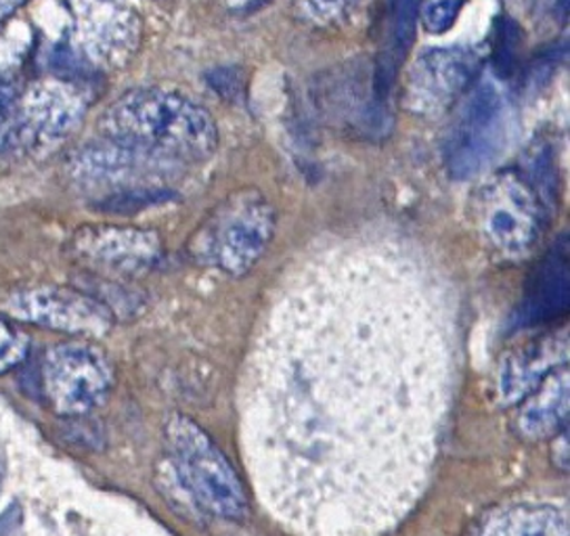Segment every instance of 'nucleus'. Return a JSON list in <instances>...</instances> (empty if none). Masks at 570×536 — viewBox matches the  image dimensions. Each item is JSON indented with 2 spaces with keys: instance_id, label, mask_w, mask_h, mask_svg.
Instances as JSON below:
<instances>
[{
  "instance_id": "nucleus-1",
  "label": "nucleus",
  "mask_w": 570,
  "mask_h": 536,
  "mask_svg": "<svg viewBox=\"0 0 570 536\" xmlns=\"http://www.w3.org/2000/svg\"><path fill=\"white\" fill-rule=\"evenodd\" d=\"M445 289L411 251L340 244L268 308L242 390L258 499L298 535H380L422 499L455 386Z\"/></svg>"
},
{
  "instance_id": "nucleus-2",
  "label": "nucleus",
  "mask_w": 570,
  "mask_h": 536,
  "mask_svg": "<svg viewBox=\"0 0 570 536\" xmlns=\"http://www.w3.org/2000/svg\"><path fill=\"white\" fill-rule=\"evenodd\" d=\"M101 130L106 139L177 163L208 160L218 145L213 116L175 90H128L107 108Z\"/></svg>"
},
{
  "instance_id": "nucleus-3",
  "label": "nucleus",
  "mask_w": 570,
  "mask_h": 536,
  "mask_svg": "<svg viewBox=\"0 0 570 536\" xmlns=\"http://www.w3.org/2000/svg\"><path fill=\"white\" fill-rule=\"evenodd\" d=\"M70 40L53 57L55 73L87 82L125 68L141 44L139 13L126 0H68Z\"/></svg>"
},
{
  "instance_id": "nucleus-4",
  "label": "nucleus",
  "mask_w": 570,
  "mask_h": 536,
  "mask_svg": "<svg viewBox=\"0 0 570 536\" xmlns=\"http://www.w3.org/2000/svg\"><path fill=\"white\" fill-rule=\"evenodd\" d=\"M166 443L178 483L199 507L216 518L237 522L248 516V497L235 469L210 436L189 417L175 415L166 424Z\"/></svg>"
},
{
  "instance_id": "nucleus-5",
  "label": "nucleus",
  "mask_w": 570,
  "mask_h": 536,
  "mask_svg": "<svg viewBox=\"0 0 570 536\" xmlns=\"http://www.w3.org/2000/svg\"><path fill=\"white\" fill-rule=\"evenodd\" d=\"M275 232L273 206L258 191H239L223 201L196 232L197 260L227 275H244L268 248Z\"/></svg>"
},
{
  "instance_id": "nucleus-6",
  "label": "nucleus",
  "mask_w": 570,
  "mask_h": 536,
  "mask_svg": "<svg viewBox=\"0 0 570 536\" xmlns=\"http://www.w3.org/2000/svg\"><path fill=\"white\" fill-rule=\"evenodd\" d=\"M514 113L508 95L493 80L470 92L446 137L445 161L451 177L474 179L501 158L512 139Z\"/></svg>"
},
{
  "instance_id": "nucleus-7",
  "label": "nucleus",
  "mask_w": 570,
  "mask_h": 536,
  "mask_svg": "<svg viewBox=\"0 0 570 536\" xmlns=\"http://www.w3.org/2000/svg\"><path fill=\"white\" fill-rule=\"evenodd\" d=\"M89 92L82 80L53 73L19 90L18 111L9 149L40 153L66 141L89 109Z\"/></svg>"
},
{
  "instance_id": "nucleus-8",
  "label": "nucleus",
  "mask_w": 570,
  "mask_h": 536,
  "mask_svg": "<svg viewBox=\"0 0 570 536\" xmlns=\"http://www.w3.org/2000/svg\"><path fill=\"white\" fill-rule=\"evenodd\" d=\"M40 386L57 415L82 417L106 403L114 386V367L92 341H59L45 353Z\"/></svg>"
},
{
  "instance_id": "nucleus-9",
  "label": "nucleus",
  "mask_w": 570,
  "mask_h": 536,
  "mask_svg": "<svg viewBox=\"0 0 570 536\" xmlns=\"http://www.w3.org/2000/svg\"><path fill=\"white\" fill-rule=\"evenodd\" d=\"M474 220L487 244L503 254H522L537 241L543 201L520 172H501L474 197Z\"/></svg>"
},
{
  "instance_id": "nucleus-10",
  "label": "nucleus",
  "mask_w": 570,
  "mask_h": 536,
  "mask_svg": "<svg viewBox=\"0 0 570 536\" xmlns=\"http://www.w3.org/2000/svg\"><path fill=\"white\" fill-rule=\"evenodd\" d=\"M0 312L70 336H104L111 327V310L95 296L59 286H23L0 294Z\"/></svg>"
},
{
  "instance_id": "nucleus-11",
  "label": "nucleus",
  "mask_w": 570,
  "mask_h": 536,
  "mask_svg": "<svg viewBox=\"0 0 570 536\" xmlns=\"http://www.w3.org/2000/svg\"><path fill=\"white\" fill-rule=\"evenodd\" d=\"M177 161L166 160L156 153L142 151L130 145L104 139L99 143L80 147L70 160L71 179L85 189H109V197L125 196L132 191L160 189L149 185L151 179L168 177Z\"/></svg>"
},
{
  "instance_id": "nucleus-12",
  "label": "nucleus",
  "mask_w": 570,
  "mask_h": 536,
  "mask_svg": "<svg viewBox=\"0 0 570 536\" xmlns=\"http://www.w3.org/2000/svg\"><path fill=\"white\" fill-rule=\"evenodd\" d=\"M68 251L78 265L92 272L135 277L158 262L161 246L156 232L99 225L73 232Z\"/></svg>"
},
{
  "instance_id": "nucleus-13",
  "label": "nucleus",
  "mask_w": 570,
  "mask_h": 536,
  "mask_svg": "<svg viewBox=\"0 0 570 536\" xmlns=\"http://www.w3.org/2000/svg\"><path fill=\"white\" fill-rule=\"evenodd\" d=\"M479 73V54L463 47L426 49L411 66L405 101L415 113H441Z\"/></svg>"
},
{
  "instance_id": "nucleus-14",
  "label": "nucleus",
  "mask_w": 570,
  "mask_h": 536,
  "mask_svg": "<svg viewBox=\"0 0 570 536\" xmlns=\"http://www.w3.org/2000/svg\"><path fill=\"white\" fill-rule=\"evenodd\" d=\"M569 365L567 331L548 334L510 353L501 363L498 377L499 400L503 407L520 405L546 377Z\"/></svg>"
},
{
  "instance_id": "nucleus-15",
  "label": "nucleus",
  "mask_w": 570,
  "mask_h": 536,
  "mask_svg": "<svg viewBox=\"0 0 570 536\" xmlns=\"http://www.w3.org/2000/svg\"><path fill=\"white\" fill-rule=\"evenodd\" d=\"M569 241L562 235L534 268L520 306V325H537L564 317L569 310Z\"/></svg>"
},
{
  "instance_id": "nucleus-16",
  "label": "nucleus",
  "mask_w": 570,
  "mask_h": 536,
  "mask_svg": "<svg viewBox=\"0 0 570 536\" xmlns=\"http://www.w3.org/2000/svg\"><path fill=\"white\" fill-rule=\"evenodd\" d=\"M518 434L527 440L556 438L569 417V365H562L546 377L533 393L520 403Z\"/></svg>"
},
{
  "instance_id": "nucleus-17",
  "label": "nucleus",
  "mask_w": 570,
  "mask_h": 536,
  "mask_svg": "<svg viewBox=\"0 0 570 536\" xmlns=\"http://www.w3.org/2000/svg\"><path fill=\"white\" fill-rule=\"evenodd\" d=\"M479 535H569V514L556 503H512L489 512L474 528Z\"/></svg>"
},
{
  "instance_id": "nucleus-18",
  "label": "nucleus",
  "mask_w": 570,
  "mask_h": 536,
  "mask_svg": "<svg viewBox=\"0 0 570 536\" xmlns=\"http://www.w3.org/2000/svg\"><path fill=\"white\" fill-rule=\"evenodd\" d=\"M420 21V0H391L386 21V42L375 68V97L386 101L399 76L401 63L410 53Z\"/></svg>"
},
{
  "instance_id": "nucleus-19",
  "label": "nucleus",
  "mask_w": 570,
  "mask_h": 536,
  "mask_svg": "<svg viewBox=\"0 0 570 536\" xmlns=\"http://www.w3.org/2000/svg\"><path fill=\"white\" fill-rule=\"evenodd\" d=\"M465 0H424L420 7V21L430 34H445L462 13Z\"/></svg>"
},
{
  "instance_id": "nucleus-20",
  "label": "nucleus",
  "mask_w": 570,
  "mask_h": 536,
  "mask_svg": "<svg viewBox=\"0 0 570 536\" xmlns=\"http://www.w3.org/2000/svg\"><path fill=\"white\" fill-rule=\"evenodd\" d=\"M30 353V338L7 319H0V376L16 369Z\"/></svg>"
},
{
  "instance_id": "nucleus-21",
  "label": "nucleus",
  "mask_w": 570,
  "mask_h": 536,
  "mask_svg": "<svg viewBox=\"0 0 570 536\" xmlns=\"http://www.w3.org/2000/svg\"><path fill=\"white\" fill-rule=\"evenodd\" d=\"M18 99L19 89L16 80L0 72V151H7L11 145Z\"/></svg>"
},
{
  "instance_id": "nucleus-22",
  "label": "nucleus",
  "mask_w": 570,
  "mask_h": 536,
  "mask_svg": "<svg viewBox=\"0 0 570 536\" xmlns=\"http://www.w3.org/2000/svg\"><path fill=\"white\" fill-rule=\"evenodd\" d=\"M356 0H304L311 16L321 21H334L342 18Z\"/></svg>"
},
{
  "instance_id": "nucleus-23",
  "label": "nucleus",
  "mask_w": 570,
  "mask_h": 536,
  "mask_svg": "<svg viewBox=\"0 0 570 536\" xmlns=\"http://www.w3.org/2000/svg\"><path fill=\"white\" fill-rule=\"evenodd\" d=\"M28 0H0V23L11 18L19 7H23Z\"/></svg>"
}]
</instances>
